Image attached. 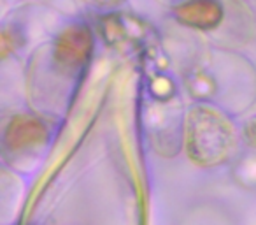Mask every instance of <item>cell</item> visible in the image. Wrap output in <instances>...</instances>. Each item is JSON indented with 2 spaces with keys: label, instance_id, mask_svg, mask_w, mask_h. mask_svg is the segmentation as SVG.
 <instances>
[{
  "label": "cell",
  "instance_id": "2",
  "mask_svg": "<svg viewBox=\"0 0 256 225\" xmlns=\"http://www.w3.org/2000/svg\"><path fill=\"white\" fill-rule=\"evenodd\" d=\"M93 46L92 34L86 27H68L60 34L54 44V57L67 67H78L84 64Z\"/></svg>",
  "mask_w": 256,
  "mask_h": 225
},
{
  "label": "cell",
  "instance_id": "3",
  "mask_svg": "<svg viewBox=\"0 0 256 225\" xmlns=\"http://www.w3.org/2000/svg\"><path fill=\"white\" fill-rule=\"evenodd\" d=\"M178 18L193 29H214L223 18V9L216 0H192L178 9Z\"/></svg>",
  "mask_w": 256,
  "mask_h": 225
},
{
  "label": "cell",
  "instance_id": "4",
  "mask_svg": "<svg viewBox=\"0 0 256 225\" xmlns=\"http://www.w3.org/2000/svg\"><path fill=\"white\" fill-rule=\"evenodd\" d=\"M46 139V129L40 122L28 116H18L11 122L6 134L8 146L12 150H22L34 144H39Z\"/></svg>",
  "mask_w": 256,
  "mask_h": 225
},
{
  "label": "cell",
  "instance_id": "1",
  "mask_svg": "<svg viewBox=\"0 0 256 225\" xmlns=\"http://www.w3.org/2000/svg\"><path fill=\"white\" fill-rule=\"evenodd\" d=\"M234 148L232 127L220 113L206 107L192 111L186 134V150L196 165L214 167L224 162Z\"/></svg>",
  "mask_w": 256,
  "mask_h": 225
},
{
  "label": "cell",
  "instance_id": "5",
  "mask_svg": "<svg viewBox=\"0 0 256 225\" xmlns=\"http://www.w3.org/2000/svg\"><path fill=\"white\" fill-rule=\"evenodd\" d=\"M244 136H246V139H248V143L251 144V146H256V116L246 123Z\"/></svg>",
  "mask_w": 256,
  "mask_h": 225
}]
</instances>
